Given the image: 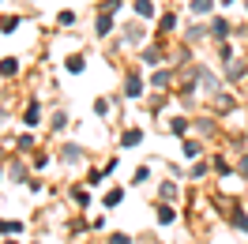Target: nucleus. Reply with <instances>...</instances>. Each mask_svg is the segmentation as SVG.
Returning <instances> with one entry per match:
<instances>
[{"instance_id":"nucleus-17","label":"nucleus","mask_w":248,"mask_h":244,"mask_svg":"<svg viewBox=\"0 0 248 244\" xmlns=\"http://www.w3.org/2000/svg\"><path fill=\"white\" fill-rule=\"evenodd\" d=\"M158 27H162V34L177 30V15H162V19H158Z\"/></svg>"},{"instance_id":"nucleus-31","label":"nucleus","mask_w":248,"mask_h":244,"mask_svg":"<svg viewBox=\"0 0 248 244\" xmlns=\"http://www.w3.org/2000/svg\"><path fill=\"white\" fill-rule=\"evenodd\" d=\"M237 169H241V177H248V154L241 158V166H237Z\"/></svg>"},{"instance_id":"nucleus-2","label":"nucleus","mask_w":248,"mask_h":244,"mask_svg":"<svg viewBox=\"0 0 248 244\" xmlns=\"http://www.w3.org/2000/svg\"><path fill=\"white\" fill-rule=\"evenodd\" d=\"M140 94H143V79L132 72V76L124 79V98H140Z\"/></svg>"},{"instance_id":"nucleus-23","label":"nucleus","mask_w":248,"mask_h":244,"mask_svg":"<svg viewBox=\"0 0 248 244\" xmlns=\"http://www.w3.org/2000/svg\"><path fill=\"white\" fill-rule=\"evenodd\" d=\"M233 226H237V229H245V233H248V214H233Z\"/></svg>"},{"instance_id":"nucleus-19","label":"nucleus","mask_w":248,"mask_h":244,"mask_svg":"<svg viewBox=\"0 0 248 244\" xmlns=\"http://www.w3.org/2000/svg\"><path fill=\"white\" fill-rule=\"evenodd\" d=\"M68 72H72V76H79V72H83V57H68Z\"/></svg>"},{"instance_id":"nucleus-9","label":"nucleus","mask_w":248,"mask_h":244,"mask_svg":"<svg viewBox=\"0 0 248 244\" xmlns=\"http://www.w3.org/2000/svg\"><path fill=\"white\" fill-rule=\"evenodd\" d=\"M61 158H64V162H79V158H83V147H76V143H68V147L61 151Z\"/></svg>"},{"instance_id":"nucleus-16","label":"nucleus","mask_w":248,"mask_h":244,"mask_svg":"<svg viewBox=\"0 0 248 244\" xmlns=\"http://www.w3.org/2000/svg\"><path fill=\"white\" fill-rule=\"evenodd\" d=\"M16 27H19V15H4V19H0V30H4V34H12Z\"/></svg>"},{"instance_id":"nucleus-28","label":"nucleus","mask_w":248,"mask_h":244,"mask_svg":"<svg viewBox=\"0 0 248 244\" xmlns=\"http://www.w3.org/2000/svg\"><path fill=\"white\" fill-rule=\"evenodd\" d=\"M196 128H200L203 136H211V132H215V121H200V124H196Z\"/></svg>"},{"instance_id":"nucleus-6","label":"nucleus","mask_w":248,"mask_h":244,"mask_svg":"<svg viewBox=\"0 0 248 244\" xmlns=\"http://www.w3.org/2000/svg\"><path fill=\"white\" fill-rule=\"evenodd\" d=\"M140 143H143V132H140V128H128V132L121 136V147H140Z\"/></svg>"},{"instance_id":"nucleus-3","label":"nucleus","mask_w":248,"mask_h":244,"mask_svg":"<svg viewBox=\"0 0 248 244\" xmlns=\"http://www.w3.org/2000/svg\"><path fill=\"white\" fill-rule=\"evenodd\" d=\"M23 124H27V128H38V124H42V106H38V102H31V106H27Z\"/></svg>"},{"instance_id":"nucleus-14","label":"nucleus","mask_w":248,"mask_h":244,"mask_svg":"<svg viewBox=\"0 0 248 244\" xmlns=\"http://www.w3.org/2000/svg\"><path fill=\"white\" fill-rule=\"evenodd\" d=\"M203 34H207V27H200V23H192V27L185 30V38H188V42H200Z\"/></svg>"},{"instance_id":"nucleus-21","label":"nucleus","mask_w":248,"mask_h":244,"mask_svg":"<svg viewBox=\"0 0 248 244\" xmlns=\"http://www.w3.org/2000/svg\"><path fill=\"white\" fill-rule=\"evenodd\" d=\"M200 151H203L200 143H192V139H188V143H185V158H200Z\"/></svg>"},{"instance_id":"nucleus-15","label":"nucleus","mask_w":248,"mask_h":244,"mask_svg":"<svg viewBox=\"0 0 248 244\" xmlns=\"http://www.w3.org/2000/svg\"><path fill=\"white\" fill-rule=\"evenodd\" d=\"M211 8H215V0H192V12H196V15H207Z\"/></svg>"},{"instance_id":"nucleus-4","label":"nucleus","mask_w":248,"mask_h":244,"mask_svg":"<svg viewBox=\"0 0 248 244\" xmlns=\"http://www.w3.org/2000/svg\"><path fill=\"white\" fill-rule=\"evenodd\" d=\"M245 72H248V68H245L241 61H230V64H226V79H230V83H241V79H245Z\"/></svg>"},{"instance_id":"nucleus-5","label":"nucleus","mask_w":248,"mask_h":244,"mask_svg":"<svg viewBox=\"0 0 248 244\" xmlns=\"http://www.w3.org/2000/svg\"><path fill=\"white\" fill-rule=\"evenodd\" d=\"M226 34H230V23H226V19H215V23H211V38H215V42H226Z\"/></svg>"},{"instance_id":"nucleus-25","label":"nucleus","mask_w":248,"mask_h":244,"mask_svg":"<svg viewBox=\"0 0 248 244\" xmlns=\"http://www.w3.org/2000/svg\"><path fill=\"white\" fill-rule=\"evenodd\" d=\"M19 229H23L19 222H0V233H19Z\"/></svg>"},{"instance_id":"nucleus-20","label":"nucleus","mask_w":248,"mask_h":244,"mask_svg":"<svg viewBox=\"0 0 248 244\" xmlns=\"http://www.w3.org/2000/svg\"><path fill=\"white\" fill-rule=\"evenodd\" d=\"M121 199H124V192H121V188H113V192H106V207H117Z\"/></svg>"},{"instance_id":"nucleus-22","label":"nucleus","mask_w":248,"mask_h":244,"mask_svg":"<svg viewBox=\"0 0 248 244\" xmlns=\"http://www.w3.org/2000/svg\"><path fill=\"white\" fill-rule=\"evenodd\" d=\"M64 124H68V113H57L53 117V132H64Z\"/></svg>"},{"instance_id":"nucleus-27","label":"nucleus","mask_w":248,"mask_h":244,"mask_svg":"<svg viewBox=\"0 0 248 244\" xmlns=\"http://www.w3.org/2000/svg\"><path fill=\"white\" fill-rule=\"evenodd\" d=\"M117 8H121V0H102V8H98V12H117Z\"/></svg>"},{"instance_id":"nucleus-18","label":"nucleus","mask_w":248,"mask_h":244,"mask_svg":"<svg viewBox=\"0 0 248 244\" xmlns=\"http://www.w3.org/2000/svg\"><path fill=\"white\" fill-rule=\"evenodd\" d=\"M170 83H173V76H170V72H155V87H158V91H166Z\"/></svg>"},{"instance_id":"nucleus-30","label":"nucleus","mask_w":248,"mask_h":244,"mask_svg":"<svg viewBox=\"0 0 248 244\" xmlns=\"http://www.w3.org/2000/svg\"><path fill=\"white\" fill-rule=\"evenodd\" d=\"M76 203H79V207H87V203H91V196H87L83 188H76Z\"/></svg>"},{"instance_id":"nucleus-1","label":"nucleus","mask_w":248,"mask_h":244,"mask_svg":"<svg viewBox=\"0 0 248 244\" xmlns=\"http://www.w3.org/2000/svg\"><path fill=\"white\" fill-rule=\"evenodd\" d=\"M94 34H98V38H109V34H113V12H98Z\"/></svg>"},{"instance_id":"nucleus-24","label":"nucleus","mask_w":248,"mask_h":244,"mask_svg":"<svg viewBox=\"0 0 248 244\" xmlns=\"http://www.w3.org/2000/svg\"><path fill=\"white\" fill-rule=\"evenodd\" d=\"M57 23H61V27H72V23H76V15H72V12H61V15H57Z\"/></svg>"},{"instance_id":"nucleus-13","label":"nucleus","mask_w":248,"mask_h":244,"mask_svg":"<svg viewBox=\"0 0 248 244\" xmlns=\"http://www.w3.org/2000/svg\"><path fill=\"white\" fill-rule=\"evenodd\" d=\"M136 12H140L143 19H155V4H151V0H136Z\"/></svg>"},{"instance_id":"nucleus-10","label":"nucleus","mask_w":248,"mask_h":244,"mask_svg":"<svg viewBox=\"0 0 248 244\" xmlns=\"http://www.w3.org/2000/svg\"><path fill=\"white\" fill-rule=\"evenodd\" d=\"M173 218H177V211H173L170 203H162V207H158V222H162V226H170Z\"/></svg>"},{"instance_id":"nucleus-12","label":"nucleus","mask_w":248,"mask_h":244,"mask_svg":"<svg viewBox=\"0 0 248 244\" xmlns=\"http://www.w3.org/2000/svg\"><path fill=\"white\" fill-rule=\"evenodd\" d=\"M16 72H19L16 57H4V61H0V76H16Z\"/></svg>"},{"instance_id":"nucleus-26","label":"nucleus","mask_w":248,"mask_h":244,"mask_svg":"<svg viewBox=\"0 0 248 244\" xmlns=\"http://www.w3.org/2000/svg\"><path fill=\"white\" fill-rule=\"evenodd\" d=\"M109 244H132V237H128V233H113V237H109Z\"/></svg>"},{"instance_id":"nucleus-8","label":"nucleus","mask_w":248,"mask_h":244,"mask_svg":"<svg viewBox=\"0 0 248 244\" xmlns=\"http://www.w3.org/2000/svg\"><path fill=\"white\" fill-rule=\"evenodd\" d=\"M143 64H147V68H158V64H162V49H143Z\"/></svg>"},{"instance_id":"nucleus-29","label":"nucleus","mask_w":248,"mask_h":244,"mask_svg":"<svg viewBox=\"0 0 248 244\" xmlns=\"http://www.w3.org/2000/svg\"><path fill=\"white\" fill-rule=\"evenodd\" d=\"M34 147V136H19V151H31Z\"/></svg>"},{"instance_id":"nucleus-7","label":"nucleus","mask_w":248,"mask_h":244,"mask_svg":"<svg viewBox=\"0 0 248 244\" xmlns=\"http://www.w3.org/2000/svg\"><path fill=\"white\" fill-rule=\"evenodd\" d=\"M124 42H143V27L140 23H128V27H124Z\"/></svg>"},{"instance_id":"nucleus-11","label":"nucleus","mask_w":248,"mask_h":244,"mask_svg":"<svg viewBox=\"0 0 248 244\" xmlns=\"http://www.w3.org/2000/svg\"><path fill=\"white\" fill-rule=\"evenodd\" d=\"M188 124H192V121H185V117H173V121H170V132H173V136H185Z\"/></svg>"}]
</instances>
